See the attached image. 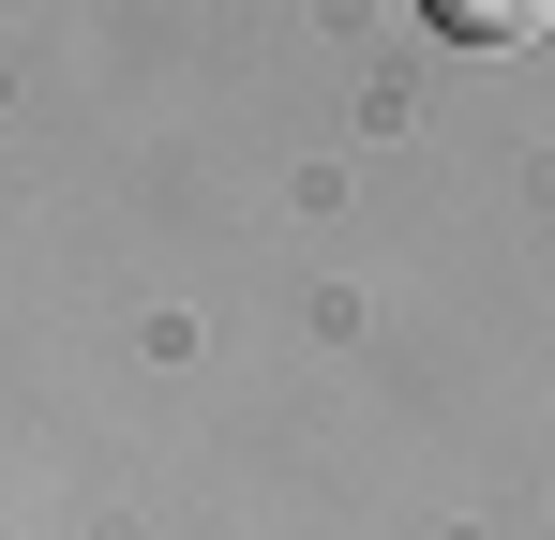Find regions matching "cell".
Returning a JSON list of instances; mask_svg holds the SVG:
<instances>
[{"label": "cell", "mask_w": 555, "mask_h": 540, "mask_svg": "<svg viewBox=\"0 0 555 540\" xmlns=\"http://www.w3.org/2000/svg\"><path fill=\"white\" fill-rule=\"evenodd\" d=\"M436 30H465V46H526V30H555V0H436Z\"/></svg>", "instance_id": "cell-1"}]
</instances>
